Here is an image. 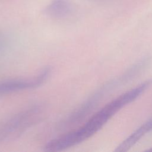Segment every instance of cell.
<instances>
[{
  "label": "cell",
  "instance_id": "5b68a950",
  "mask_svg": "<svg viewBox=\"0 0 152 152\" xmlns=\"http://www.w3.org/2000/svg\"><path fill=\"white\" fill-rule=\"evenodd\" d=\"M72 10V6L69 0H53L46 7L45 14L49 17L61 19L68 16Z\"/></svg>",
  "mask_w": 152,
  "mask_h": 152
},
{
  "label": "cell",
  "instance_id": "8992f818",
  "mask_svg": "<svg viewBox=\"0 0 152 152\" xmlns=\"http://www.w3.org/2000/svg\"><path fill=\"white\" fill-rule=\"evenodd\" d=\"M152 129V118L147 121L137 130L132 132L126 140L119 144V147L123 151H128L144 134Z\"/></svg>",
  "mask_w": 152,
  "mask_h": 152
},
{
  "label": "cell",
  "instance_id": "7a4b0ae2",
  "mask_svg": "<svg viewBox=\"0 0 152 152\" xmlns=\"http://www.w3.org/2000/svg\"><path fill=\"white\" fill-rule=\"evenodd\" d=\"M50 72V68L46 67L31 78L1 81L0 82V96L19 90L37 87L48 80Z\"/></svg>",
  "mask_w": 152,
  "mask_h": 152
},
{
  "label": "cell",
  "instance_id": "277c9868",
  "mask_svg": "<svg viewBox=\"0 0 152 152\" xmlns=\"http://www.w3.org/2000/svg\"><path fill=\"white\" fill-rule=\"evenodd\" d=\"M98 91L85 101L80 106L75 109L62 123V126H68L81 121L96 105L102 95L101 91Z\"/></svg>",
  "mask_w": 152,
  "mask_h": 152
},
{
  "label": "cell",
  "instance_id": "6da1fadb",
  "mask_svg": "<svg viewBox=\"0 0 152 152\" xmlns=\"http://www.w3.org/2000/svg\"><path fill=\"white\" fill-rule=\"evenodd\" d=\"M140 94L135 87L107 103L77 129L62 134L50 141L44 147L47 151H58L77 145L95 134L122 107L129 104Z\"/></svg>",
  "mask_w": 152,
  "mask_h": 152
},
{
  "label": "cell",
  "instance_id": "3957f363",
  "mask_svg": "<svg viewBox=\"0 0 152 152\" xmlns=\"http://www.w3.org/2000/svg\"><path fill=\"white\" fill-rule=\"evenodd\" d=\"M38 110L36 107L18 113L15 116L0 124V142L16 134L21 129L25 128L31 120L37 115Z\"/></svg>",
  "mask_w": 152,
  "mask_h": 152
},
{
  "label": "cell",
  "instance_id": "52a82bcc",
  "mask_svg": "<svg viewBox=\"0 0 152 152\" xmlns=\"http://www.w3.org/2000/svg\"><path fill=\"white\" fill-rule=\"evenodd\" d=\"M148 151H152V148H150V149H149V150H148Z\"/></svg>",
  "mask_w": 152,
  "mask_h": 152
}]
</instances>
